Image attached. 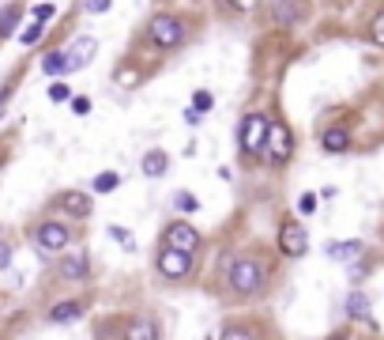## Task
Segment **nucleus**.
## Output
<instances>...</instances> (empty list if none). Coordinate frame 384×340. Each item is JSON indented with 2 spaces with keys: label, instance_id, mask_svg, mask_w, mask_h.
<instances>
[{
  "label": "nucleus",
  "instance_id": "nucleus-1",
  "mask_svg": "<svg viewBox=\"0 0 384 340\" xmlns=\"http://www.w3.org/2000/svg\"><path fill=\"white\" fill-rule=\"evenodd\" d=\"M226 283L238 295H252V291H260V283H264V265H260L256 257H238L226 269Z\"/></svg>",
  "mask_w": 384,
  "mask_h": 340
},
{
  "label": "nucleus",
  "instance_id": "nucleus-2",
  "mask_svg": "<svg viewBox=\"0 0 384 340\" xmlns=\"http://www.w3.org/2000/svg\"><path fill=\"white\" fill-rule=\"evenodd\" d=\"M268 128H271V121L264 114H249L245 121H241V128H238V144H241V151L245 155H260L268 148Z\"/></svg>",
  "mask_w": 384,
  "mask_h": 340
},
{
  "label": "nucleus",
  "instance_id": "nucleus-3",
  "mask_svg": "<svg viewBox=\"0 0 384 340\" xmlns=\"http://www.w3.org/2000/svg\"><path fill=\"white\" fill-rule=\"evenodd\" d=\"M147 38H151L158 50H174V45H181V38H185V27H181V20L158 12L155 20L147 23Z\"/></svg>",
  "mask_w": 384,
  "mask_h": 340
},
{
  "label": "nucleus",
  "instance_id": "nucleus-4",
  "mask_svg": "<svg viewBox=\"0 0 384 340\" xmlns=\"http://www.w3.org/2000/svg\"><path fill=\"white\" fill-rule=\"evenodd\" d=\"M268 159L275 163V167H283V163L290 159V151H294V140H290V128L286 125H279V121H271L268 128Z\"/></svg>",
  "mask_w": 384,
  "mask_h": 340
},
{
  "label": "nucleus",
  "instance_id": "nucleus-5",
  "mask_svg": "<svg viewBox=\"0 0 384 340\" xmlns=\"http://www.w3.org/2000/svg\"><path fill=\"white\" fill-rule=\"evenodd\" d=\"M279 250H283L286 257H305V250H309L305 227L294 223V219H286V223L279 227Z\"/></svg>",
  "mask_w": 384,
  "mask_h": 340
},
{
  "label": "nucleus",
  "instance_id": "nucleus-6",
  "mask_svg": "<svg viewBox=\"0 0 384 340\" xmlns=\"http://www.w3.org/2000/svg\"><path fill=\"white\" fill-rule=\"evenodd\" d=\"M166 246L192 257L196 250H200V231L189 227V223H170V227H166Z\"/></svg>",
  "mask_w": 384,
  "mask_h": 340
},
{
  "label": "nucleus",
  "instance_id": "nucleus-7",
  "mask_svg": "<svg viewBox=\"0 0 384 340\" xmlns=\"http://www.w3.org/2000/svg\"><path fill=\"white\" fill-rule=\"evenodd\" d=\"M158 272H162L166 280H181V276H189V269H192V257L189 253H181V250H170L166 246L162 253H158Z\"/></svg>",
  "mask_w": 384,
  "mask_h": 340
},
{
  "label": "nucleus",
  "instance_id": "nucleus-8",
  "mask_svg": "<svg viewBox=\"0 0 384 340\" xmlns=\"http://www.w3.org/2000/svg\"><path fill=\"white\" fill-rule=\"evenodd\" d=\"M34 238H38V250L57 253V250H64V246H68V227H64V223H53V219H49V223L38 227V235H34Z\"/></svg>",
  "mask_w": 384,
  "mask_h": 340
},
{
  "label": "nucleus",
  "instance_id": "nucleus-9",
  "mask_svg": "<svg viewBox=\"0 0 384 340\" xmlns=\"http://www.w3.org/2000/svg\"><path fill=\"white\" fill-rule=\"evenodd\" d=\"M87 272H91V261H87V253H83V250H72L61 261V280H68V283H83V280H87Z\"/></svg>",
  "mask_w": 384,
  "mask_h": 340
},
{
  "label": "nucleus",
  "instance_id": "nucleus-10",
  "mask_svg": "<svg viewBox=\"0 0 384 340\" xmlns=\"http://www.w3.org/2000/svg\"><path fill=\"white\" fill-rule=\"evenodd\" d=\"M98 53V42L91 38V34H83V38H76V45H72L68 53H64V57H68V72H79L83 64H87L91 57H95Z\"/></svg>",
  "mask_w": 384,
  "mask_h": 340
},
{
  "label": "nucleus",
  "instance_id": "nucleus-11",
  "mask_svg": "<svg viewBox=\"0 0 384 340\" xmlns=\"http://www.w3.org/2000/svg\"><path fill=\"white\" fill-rule=\"evenodd\" d=\"M324 253L328 257H332V261H358V257H362V242H358V238H343V242H328L324 246Z\"/></svg>",
  "mask_w": 384,
  "mask_h": 340
},
{
  "label": "nucleus",
  "instance_id": "nucleus-12",
  "mask_svg": "<svg viewBox=\"0 0 384 340\" xmlns=\"http://www.w3.org/2000/svg\"><path fill=\"white\" fill-rule=\"evenodd\" d=\"M57 205L64 208V212H68V216H91V197H87V193H76V189H68V193H61V200H57Z\"/></svg>",
  "mask_w": 384,
  "mask_h": 340
},
{
  "label": "nucleus",
  "instance_id": "nucleus-13",
  "mask_svg": "<svg viewBox=\"0 0 384 340\" xmlns=\"http://www.w3.org/2000/svg\"><path fill=\"white\" fill-rule=\"evenodd\" d=\"M321 148L324 151H346V148H351V133L339 128V125L324 128V133H321Z\"/></svg>",
  "mask_w": 384,
  "mask_h": 340
},
{
  "label": "nucleus",
  "instance_id": "nucleus-14",
  "mask_svg": "<svg viewBox=\"0 0 384 340\" xmlns=\"http://www.w3.org/2000/svg\"><path fill=\"white\" fill-rule=\"evenodd\" d=\"M125 340H158V325L151 318H132L125 329Z\"/></svg>",
  "mask_w": 384,
  "mask_h": 340
},
{
  "label": "nucleus",
  "instance_id": "nucleus-15",
  "mask_svg": "<svg viewBox=\"0 0 384 340\" xmlns=\"http://www.w3.org/2000/svg\"><path fill=\"white\" fill-rule=\"evenodd\" d=\"M139 167H144V174H147V178H162V174H166V167H170V155L155 148V151H147L144 159H139Z\"/></svg>",
  "mask_w": 384,
  "mask_h": 340
},
{
  "label": "nucleus",
  "instance_id": "nucleus-16",
  "mask_svg": "<svg viewBox=\"0 0 384 340\" xmlns=\"http://www.w3.org/2000/svg\"><path fill=\"white\" fill-rule=\"evenodd\" d=\"M83 314V302H57V306L49 310V321L53 325H68V321H76Z\"/></svg>",
  "mask_w": 384,
  "mask_h": 340
},
{
  "label": "nucleus",
  "instance_id": "nucleus-17",
  "mask_svg": "<svg viewBox=\"0 0 384 340\" xmlns=\"http://www.w3.org/2000/svg\"><path fill=\"white\" fill-rule=\"evenodd\" d=\"M346 314L358 318V321H369V299H365L362 291H351V299H346Z\"/></svg>",
  "mask_w": 384,
  "mask_h": 340
},
{
  "label": "nucleus",
  "instance_id": "nucleus-18",
  "mask_svg": "<svg viewBox=\"0 0 384 340\" xmlns=\"http://www.w3.org/2000/svg\"><path fill=\"white\" fill-rule=\"evenodd\" d=\"M42 68L49 72V76H64V72H68V57H64V50H53V53H45Z\"/></svg>",
  "mask_w": 384,
  "mask_h": 340
},
{
  "label": "nucleus",
  "instance_id": "nucleus-19",
  "mask_svg": "<svg viewBox=\"0 0 384 340\" xmlns=\"http://www.w3.org/2000/svg\"><path fill=\"white\" fill-rule=\"evenodd\" d=\"M20 15H23V8H20V4H8L4 12H0V38H8V34L15 31V23H20Z\"/></svg>",
  "mask_w": 384,
  "mask_h": 340
},
{
  "label": "nucleus",
  "instance_id": "nucleus-20",
  "mask_svg": "<svg viewBox=\"0 0 384 340\" xmlns=\"http://www.w3.org/2000/svg\"><path fill=\"white\" fill-rule=\"evenodd\" d=\"M275 20H279V23L302 20V0H283V4H279V12H275Z\"/></svg>",
  "mask_w": 384,
  "mask_h": 340
},
{
  "label": "nucleus",
  "instance_id": "nucleus-21",
  "mask_svg": "<svg viewBox=\"0 0 384 340\" xmlns=\"http://www.w3.org/2000/svg\"><path fill=\"white\" fill-rule=\"evenodd\" d=\"M117 186H121V174L117 170H102L95 178V193H114Z\"/></svg>",
  "mask_w": 384,
  "mask_h": 340
},
{
  "label": "nucleus",
  "instance_id": "nucleus-22",
  "mask_svg": "<svg viewBox=\"0 0 384 340\" xmlns=\"http://www.w3.org/2000/svg\"><path fill=\"white\" fill-rule=\"evenodd\" d=\"M211 106H215L211 91H196V95H192V110H196V114H208Z\"/></svg>",
  "mask_w": 384,
  "mask_h": 340
},
{
  "label": "nucleus",
  "instance_id": "nucleus-23",
  "mask_svg": "<svg viewBox=\"0 0 384 340\" xmlns=\"http://www.w3.org/2000/svg\"><path fill=\"white\" fill-rule=\"evenodd\" d=\"M38 38H42V23H31V27H26V31L20 34L23 45H38Z\"/></svg>",
  "mask_w": 384,
  "mask_h": 340
},
{
  "label": "nucleus",
  "instance_id": "nucleus-24",
  "mask_svg": "<svg viewBox=\"0 0 384 340\" xmlns=\"http://www.w3.org/2000/svg\"><path fill=\"white\" fill-rule=\"evenodd\" d=\"M109 238H117L121 246H125V250H136V242H132V235L125 231V227H109Z\"/></svg>",
  "mask_w": 384,
  "mask_h": 340
},
{
  "label": "nucleus",
  "instance_id": "nucleus-25",
  "mask_svg": "<svg viewBox=\"0 0 384 340\" xmlns=\"http://www.w3.org/2000/svg\"><path fill=\"white\" fill-rule=\"evenodd\" d=\"M117 84H121V87H136V84H139V72H136V68L117 72Z\"/></svg>",
  "mask_w": 384,
  "mask_h": 340
},
{
  "label": "nucleus",
  "instance_id": "nucleus-26",
  "mask_svg": "<svg viewBox=\"0 0 384 340\" xmlns=\"http://www.w3.org/2000/svg\"><path fill=\"white\" fill-rule=\"evenodd\" d=\"M369 38L377 42V45H384V12L377 15V20H373V27H369Z\"/></svg>",
  "mask_w": 384,
  "mask_h": 340
},
{
  "label": "nucleus",
  "instance_id": "nucleus-27",
  "mask_svg": "<svg viewBox=\"0 0 384 340\" xmlns=\"http://www.w3.org/2000/svg\"><path fill=\"white\" fill-rule=\"evenodd\" d=\"M174 208H177V212H192L196 200L189 197V193H177V197H174Z\"/></svg>",
  "mask_w": 384,
  "mask_h": 340
},
{
  "label": "nucleus",
  "instance_id": "nucleus-28",
  "mask_svg": "<svg viewBox=\"0 0 384 340\" xmlns=\"http://www.w3.org/2000/svg\"><path fill=\"white\" fill-rule=\"evenodd\" d=\"M53 12H57V8H53V4H34V23H45V20H53Z\"/></svg>",
  "mask_w": 384,
  "mask_h": 340
},
{
  "label": "nucleus",
  "instance_id": "nucleus-29",
  "mask_svg": "<svg viewBox=\"0 0 384 340\" xmlns=\"http://www.w3.org/2000/svg\"><path fill=\"white\" fill-rule=\"evenodd\" d=\"M109 4H114V0H83V8H87L91 15H102V12H106V8H109Z\"/></svg>",
  "mask_w": 384,
  "mask_h": 340
},
{
  "label": "nucleus",
  "instance_id": "nucleus-30",
  "mask_svg": "<svg viewBox=\"0 0 384 340\" xmlns=\"http://www.w3.org/2000/svg\"><path fill=\"white\" fill-rule=\"evenodd\" d=\"M72 110L83 117V114H91V98L87 95H72Z\"/></svg>",
  "mask_w": 384,
  "mask_h": 340
},
{
  "label": "nucleus",
  "instance_id": "nucleus-31",
  "mask_svg": "<svg viewBox=\"0 0 384 340\" xmlns=\"http://www.w3.org/2000/svg\"><path fill=\"white\" fill-rule=\"evenodd\" d=\"M49 98H53V103H68L72 95H68V87H64V84H53L49 87Z\"/></svg>",
  "mask_w": 384,
  "mask_h": 340
},
{
  "label": "nucleus",
  "instance_id": "nucleus-32",
  "mask_svg": "<svg viewBox=\"0 0 384 340\" xmlns=\"http://www.w3.org/2000/svg\"><path fill=\"white\" fill-rule=\"evenodd\" d=\"M222 340H256L249 333V329H226V333H222Z\"/></svg>",
  "mask_w": 384,
  "mask_h": 340
},
{
  "label": "nucleus",
  "instance_id": "nucleus-33",
  "mask_svg": "<svg viewBox=\"0 0 384 340\" xmlns=\"http://www.w3.org/2000/svg\"><path fill=\"white\" fill-rule=\"evenodd\" d=\"M313 208H316V197H313V193H305V197L298 200V212H302V216H309Z\"/></svg>",
  "mask_w": 384,
  "mask_h": 340
},
{
  "label": "nucleus",
  "instance_id": "nucleus-34",
  "mask_svg": "<svg viewBox=\"0 0 384 340\" xmlns=\"http://www.w3.org/2000/svg\"><path fill=\"white\" fill-rule=\"evenodd\" d=\"M8 265H12V250H8L4 242H0V269H8Z\"/></svg>",
  "mask_w": 384,
  "mask_h": 340
},
{
  "label": "nucleus",
  "instance_id": "nucleus-35",
  "mask_svg": "<svg viewBox=\"0 0 384 340\" xmlns=\"http://www.w3.org/2000/svg\"><path fill=\"white\" fill-rule=\"evenodd\" d=\"M233 8H238V12H249V8H256V0H230Z\"/></svg>",
  "mask_w": 384,
  "mask_h": 340
}]
</instances>
